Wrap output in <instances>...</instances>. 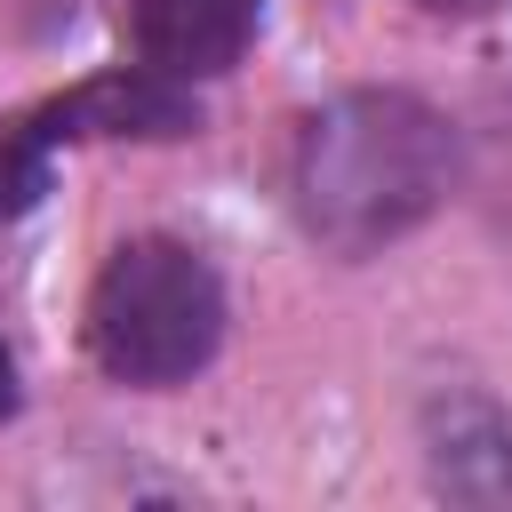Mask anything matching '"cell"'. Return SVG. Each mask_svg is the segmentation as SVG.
<instances>
[{"mask_svg":"<svg viewBox=\"0 0 512 512\" xmlns=\"http://www.w3.org/2000/svg\"><path fill=\"white\" fill-rule=\"evenodd\" d=\"M48 168H56V136H48L32 112L8 120V128H0V224L24 216V208L48 192Z\"/></svg>","mask_w":512,"mask_h":512,"instance_id":"obj_5","label":"cell"},{"mask_svg":"<svg viewBox=\"0 0 512 512\" xmlns=\"http://www.w3.org/2000/svg\"><path fill=\"white\" fill-rule=\"evenodd\" d=\"M424 8H448V16H464V8H488V0H424Z\"/></svg>","mask_w":512,"mask_h":512,"instance_id":"obj_7","label":"cell"},{"mask_svg":"<svg viewBox=\"0 0 512 512\" xmlns=\"http://www.w3.org/2000/svg\"><path fill=\"white\" fill-rule=\"evenodd\" d=\"M264 0H136V56L168 80H216L248 56Z\"/></svg>","mask_w":512,"mask_h":512,"instance_id":"obj_4","label":"cell"},{"mask_svg":"<svg viewBox=\"0 0 512 512\" xmlns=\"http://www.w3.org/2000/svg\"><path fill=\"white\" fill-rule=\"evenodd\" d=\"M456 176L448 120L408 88H344L328 96L288 152V200L296 224L328 256H376L400 232H416Z\"/></svg>","mask_w":512,"mask_h":512,"instance_id":"obj_1","label":"cell"},{"mask_svg":"<svg viewBox=\"0 0 512 512\" xmlns=\"http://www.w3.org/2000/svg\"><path fill=\"white\" fill-rule=\"evenodd\" d=\"M32 120L56 144H80V136H184L192 128V96H184V80L136 64V72H96V80L48 96Z\"/></svg>","mask_w":512,"mask_h":512,"instance_id":"obj_3","label":"cell"},{"mask_svg":"<svg viewBox=\"0 0 512 512\" xmlns=\"http://www.w3.org/2000/svg\"><path fill=\"white\" fill-rule=\"evenodd\" d=\"M224 344V280L192 240L136 232L104 256L88 288V352L112 384L168 392L200 376Z\"/></svg>","mask_w":512,"mask_h":512,"instance_id":"obj_2","label":"cell"},{"mask_svg":"<svg viewBox=\"0 0 512 512\" xmlns=\"http://www.w3.org/2000/svg\"><path fill=\"white\" fill-rule=\"evenodd\" d=\"M16 400H24V392H16V360H8V344H0V416H16Z\"/></svg>","mask_w":512,"mask_h":512,"instance_id":"obj_6","label":"cell"}]
</instances>
